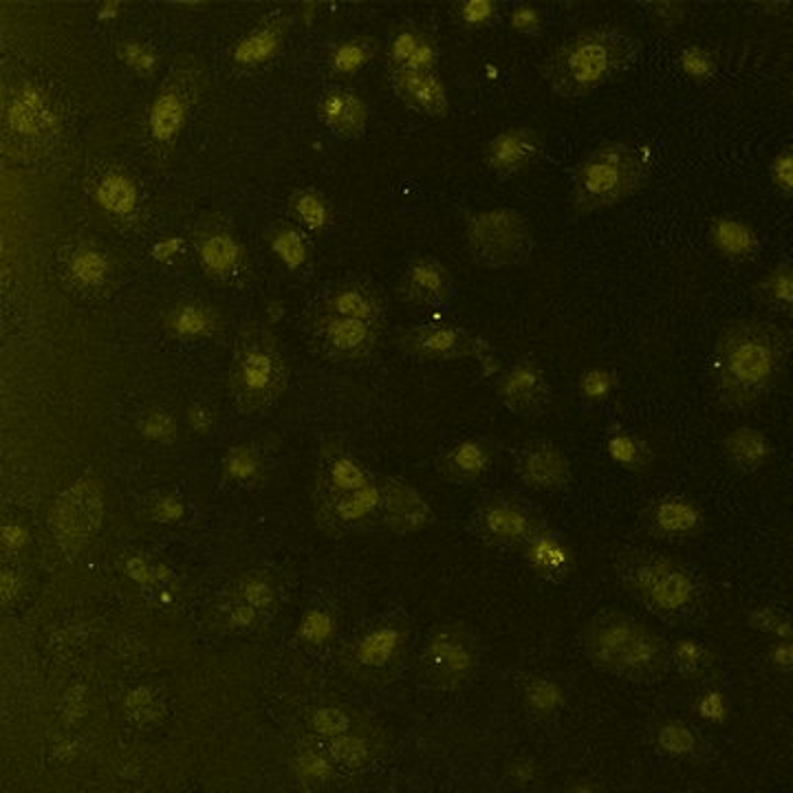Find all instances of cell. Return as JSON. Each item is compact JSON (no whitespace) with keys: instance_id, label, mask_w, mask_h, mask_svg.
I'll list each match as a JSON object with an SVG mask.
<instances>
[{"instance_id":"cell-44","label":"cell","mask_w":793,"mask_h":793,"mask_svg":"<svg viewBox=\"0 0 793 793\" xmlns=\"http://www.w3.org/2000/svg\"><path fill=\"white\" fill-rule=\"evenodd\" d=\"M329 483L338 494H349L368 486L366 471L351 458H338L329 469Z\"/></svg>"},{"instance_id":"cell-20","label":"cell","mask_w":793,"mask_h":793,"mask_svg":"<svg viewBox=\"0 0 793 793\" xmlns=\"http://www.w3.org/2000/svg\"><path fill=\"white\" fill-rule=\"evenodd\" d=\"M194 248L203 272L214 280H227L243 265V248L223 227H205L194 236Z\"/></svg>"},{"instance_id":"cell-18","label":"cell","mask_w":793,"mask_h":793,"mask_svg":"<svg viewBox=\"0 0 793 793\" xmlns=\"http://www.w3.org/2000/svg\"><path fill=\"white\" fill-rule=\"evenodd\" d=\"M396 291L406 302L419 306H439L452 295V278L439 261L430 256H417L406 267Z\"/></svg>"},{"instance_id":"cell-43","label":"cell","mask_w":793,"mask_h":793,"mask_svg":"<svg viewBox=\"0 0 793 793\" xmlns=\"http://www.w3.org/2000/svg\"><path fill=\"white\" fill-rule=\"evenodd\" d=\"M373 58V42L366 38H357V40H349L342 42L333 53H331V66L338 73H355L357 68H362L368 60Z\"/></svg>"},{"instance_id":"cell-28","label":"cell","mask_w":793,"mask_h":793,"mask_svg":"<svg viewBox=\"0 0 793 793\" xmlns=\"http://www.w3.org/2000/svg\"><path fill=\"white\" fill-rule=\"evenodd\" d=\"M216 329V313L199 300H181L166 315V331L179 340H201Z\"/></svg>"},{"instance_id":"cell-1","label":"cell","mask_w":793,"mask_h":793,"mask_svg":"<svg viewBox=\"0 0 793 793\" xmlns=\"http://www.w3.org/2000/svg\"><path fill=\"white\" fill-rule=\"evenodd\" d=\"M789 338L771 323L737 317L728 323L709 357V379L719 400L750 411L782 381L789 366Z\"/></svg>"},{"instance_id":"cell-47","label":"cell","mask_w":793,"mask_h":793,"mask_svg":"<svg viewBox=\"0 0 793 793\" xmlns=\"http://www.w3.org/2000/svg\"><path fill=\"white\" fill-rule=\"evenodd\" d=\"M769 179L784 199H791V194H793V152H791L789 143L784 148H780L778 154L771 159Z\"/></svg>"},{"instance_id":"cell-19","label":"cell","mask_w":793,"mask_h":793,"mask_svg":"<svg viewBox=\"0 0 793 793\" xmlns=\"http://www.w3.org/2000/svg\"><path fill=\"white\" fill-rule=\"evenodd\" d=\"M317 115L340 139H357L366 130L368 109L362 98L342 87H329L317 98Z\"/></svg>"},{"instance_id":"cell-14","label":"cell","mask_w":793,"mask_h":793,"mask_svg":"<svg viewBox=\"0 0 793 793\" xmlns=\"http://www.w3.org/2000/svg\"><path fill=\"white\" fill-rule=\"evenodd\" d=\"M496 394L505 408L516 415H529L542 411L549 400V381L544 370L529 362H514L499 379Z\"/></svg>"},{"instance_id":"cell-22","label":"cell","mask_w":793,"mask_h":793,"mask_svg":"<svg viewBox=\"0 0 793 793\" xmlns=\"http://www.w3.org/2000/svg\"><path fill=\"white\" fill-rule=\"evenodd\" d=\"M381 492V512L390 529L408 533L417 531L430 520V507L417 490L402 481H386Z\"/></svg>"},{"instance_id":"cell-6","label":"cell","mask_w":793,"mask_h":793,"mask_svg":"<svg viewBox=\"0 0 793 793\" xmlns=\"http://www.w3.org/2000/svg\"><path fill=\"white\" fill-rule=\"evenodd\" d=\"M465 243L471 259L483 267L523 265L533 252V229L518 210H481L465 218Z\"/></svg>"},{"instance_id":"cell-9","label":"cell","mask_w":793,"mask_h":793,"mask_svg":"<svg viewBox=\"0 0 793 793\" xmlns=\"http://www.w3.org/2000/svg\"><path fill=\"white\" fill-rule=\"evenodd\" d=\"M483 538L501 546H525L538 531L546 527V520L529 505L514 499H488L476 514Z\"/></svg>"},{"instance_id":"cell-36","label":"cell","mask_w":793,"mask_h":793,"mask_svg":"<svg viewBox=\"0 0 793 793\" xmlns=\"http://www.w3.org/2000/svg\"><path fill=\"white\" fill-rule=\"evenodd\" d=\"M96 199H98L100 207H104L106 212L124 216L135 210L137 190H135V184L126 175L111 173L100 181Z\"/></svg>"},{"instance_id":"cell-30","label":"cell","mask_w":793,"mask_h":793,"mask_svg":"<svg viewBox=\"0 0 793 793\" xmlns=\"http://www.w3.org/2000/svg\"><path fill=\"white\" fill-rule=\"evenodd\" d=\"M265 241L269 246V250L285 263L287 269L295 272L300 267L306 265L309 256H311V248L306 243L304 234L287 223V221H276L265 229Z\"/></svg>"},{"instance_id":"cell-42","label":"cell","mask_w":793,"mask_h":793,"mask_svg":"<svg viewBox=\"0 0 793 793\" xmlns=\"http://www.w3.org/2000/svg\"><path fill=\"white\" fill-rule=\"evenodd\" d=\"M396 644H400V634H396V630L392 628L375 630L360 644L357 659L364 666H383L392 657Z\"/></svg>"},{"instance_id":"cell-48","label":"cell","mask_w":793,"mask_h":793,"mask_svg":"<svg viewBox=\"0 0 793 793\" xmlns=\"http://www.w3.org/2000/svg\"><path fill=\"white\" fill-rule=\"evenodd\" d=\"M119 55L139 75H152L156 71V66H159L156 53L148 45H143L139 40H124L119 45Z\"/></svg>"},{"instance_id":"cell-24","label":"cell","mask_w":793,"mask_h":793,"mask_svg":"<svg viewBox=\"0 0 793 793\" xmlns=\"http://www.w3.org/2000/svg\"><path fill=\"white\" fill-rule=\"evenodd\" d=\"M437 42L419 27H404L388 45V68L437 73Z\"/></svg>"},{"instance_id":"cell-37","label":"cell","mask_w":793,"mask_h":793,"mask_svg":"<svg viewBox=\"0 0 793 793\" xmlns=\"http://www.w3.org/2000/svg\"><path fill=\"white\" fill-rule=\"evenodd\" d=\"M679 71L694 85H707L719 75V55L701 45H685L677 55Z\"/></svg>"},{"instance_id":"cell-60","label":"cell","mask_w":793,"mask_h":793,"mask_svg":"<svg viewBox=\"0 0 793 793\" xmlns=\"http://www.w3.org/2000/svg\"><path fill=\"white\" fill-rule=\"evenodd\" d=\"M188 419H190V424H192V428L197 432H207L212 428V413L207 408H203V406H194L190 411Z\"/></svg>"},{"instance_id":"cell-41","label":"cell","mask_w":793,"mask_h":793,"mask_svg":"<svg viewBox=\"0 0 793 793\" xmlns=\"http://www.w3.org/2000/svg\"><path fill=\"white\" fill-rule=\"evenodd\" d=\"M377 507H381V492L368 483L362 490H355L349 494H338L336 514L340 520H360V518L368 516L370 512H375Z\"/></svg>"},{"instance_id":"cell-64","label":"cell","mask_w":793,"mask_h":793,"mask_svg":"<svg viewBox=\"0 0 793 793\" xmlns=\"http://www.w3.org/2000/svg\"><path fill=\"white\" fill-rule=\"evenodd\" d=\"M128 571H130V576L137 580V582H148L152 576H150V569H148V565L143 563V561H139V558H135V561H130L128 563Z\"/></svg>"},{"instance_id":"cell-52","label":"cell","mask_w":793,"mask_h":793,"mask_svg":"<svg viewBox=\"0 0 793 793\" xmlns=\"http://www.w3.org/2000/svg\"><path fill=\"white\" fill-rule=\"evenodd\" d=\"M313 728L320 732L323 737H338V734H344L349 730V717L342 712V709H336V707H327V709H320L313 717Z\"/></svg>"},{"instance_id":"cell-49","label":"cell","mask_w":793,"mask_h":793,"mask_svg":"<svg viewBox=\"0 0 793 793\" xmlns=\"http://www.w3.org/2000/svg\"><path fill=\"white\" fill-rule=\"evenodd\" d=\"M659 745L664 752L675 756H688L696 750V737L692 730L679 723H668L659 730Z\"/></svg>"},{"instance_id":"cell-26","label":"cell","mask_w":793,"mask_h":793,"mask_svg":"<svg viewBox=\"0 0 793 793\" xmlns=\"http://www.w3.org/2000/svg\"><path fill=\"white\" fill-rule=\"evenodd\" d=\"M771 452L773 448L765 432L750 426H741L723 439V454L741 474L758 471L771 458Z\"/></svg>"},{"instance_id":"cell-45","label":"cell","mask_w":793,"mask_h":793,"mask_svg":"<svg viewBox=\"0 0 793 793\" xmlns=\"http://www.w3.org/2000/svg\"><path fill=\"white\" fill-rule=\"evenodd\" d=\"M617 388V377L604 368H591L580 377V394L591 404H602L611 400Z\"/></svg>"},{"instance_id":"cell-31","label":"cell","mask_w":793,"mask_h":793,"mask_svg":"<svg viewBox=\"0 0 793 793\" xmlns=\"http://www.w3.org/2000/svg\"><path fill=\"white\" fill-rule=\"evenodd\" d=\"M754 298L758 304L767 306L776 313L791 311L793 304V267L791 263L773 265L760 280L754 285Z\"/></svg>"},{"instance_id":"cell-5","label":"cell","mask_w":793,"mask_h":793,"mask_svg":"<svg viewBox=\"0 0 793 793\" xmlns=\"http://www.w3.org/2000/svg\"><path fill=\"white\" fill-rule=\"evenodd\" d=\"M621 587L662 619L692 615L701 602V584L683 563L651 549H626L615 563Z\"/></svg>"},{"instance_id":"cell-29","label":"cell","mask_w":793,"mask_h":793,"mask_svg":"<svg viewBox=\"0 0 793 793\" xmlns=\"http://www.w3.org/2000/svg\"><path fill=\"white\" fill-rule=\"evenodd\" d=\"M282 36H285L282 23L272 21V23L261 25L259 29H254L252 34H248L241 42L236 45V49H234L236 64H241V66L265 64L280 51Z\"/></svg>"},{"instance_id":"cell-13","label":"cell","mask_w":793,"mask_h":793,"mask_svg":"<svg viewBox=\"0 0 793 793\" xmlns=\"http://www.w3.org/2000/svg\"><path fill=\"white\" fill-rule=\"evenodd\" d=\"M646 529L664 540H688L701 536L705 527V514L701 505L690 496H662L644 509Z\"/></svg>"},{"instance_id":"cell-33","label":"cell","mask_w":793,"mask_h":793,"mask_svg":"<svg viewBox=\"0 0 793 793\" xmlns=\"http://www.w3.org/2000/svg\"><path fill=\"white\" fill-rule=\"evenodd\" d=\"M606 454L628 471H644L651 465L653 452L644 439L624 428L611 430L606 439Z\"/></svg>"},{"instance_id":"cell-61","label":"cell","mask_w":793,"mask_h":793,"mask_svg":"<svg viewBox=\"0 0 793 793\" xmlns=\"http://www.w3.org/2000/svg\"><path fill=\"white\" fill-rule=\"evenodd\" d=\"M179 248H181L179 238H166V241L154 246V259L156 261H171L179 252Z\"/></svg>"},{"instance_id":"cell-55","label":"cell","mask_w":793,"mask_h":793,"mask_svg":"<svg viewBox=\"0 0 793 793\" xmlns=\"http://www.w3.org/2000/svg\"><path fill=\"white\" fill-rule=\"evenodd\" d=\"M329 630H331V621L327 615L311 613V615H306L300 632H302V638L309 642H320L327 638Z\"/></svg>"},{"instance_id":"cell-32","label":"cell","mask_w":793,"mask_h":793,"mask_svg":"<svg viewBox=\"0 0 793 793\" xmlns=\"http://www.w3.org/2000/svg\"><path fill=\"white\" fill-rule=\"evenodd\" d=\"M670 666H675L677 672L688 681H701L717 666V655L703 642L685 638L670 646Z\"/></svg>"},{"instance_id":"cell-7","label":"cell","mask_w":793,"mask_h":793,"mask_svg":"<svg viewBox=\"0 0 793 793\" xmlns=\"http://www.w3.org/2000/svg\"><path fill=\"white\" fill-rule=\"evenodd\" d=\"M287 368L276 340L265 331H250L236 349L231 364L234 404L243 413L274 402L285 386Z\"/></svg>"},{"instance_id":"cell-23","label":"cell","mask_w":793,"mask_h":793,"mask_svg":"<svg viewBox=\"0 0 793 793\" xmlns=\"http://www.w3.org/2000/svg\"><path fill=\"white\" fill-rule=\"evenodd\" d=\"M707 241L712 250L732 263H747L758 256L760 243L756 229L732 214H721L709 223Z\"/></svg>"},{"instance_id":"cell-17","label":"cell","mask_w":793,"mask_h":793,"mask_svg":"<svg viewBox=\"0 0 793 793\" xmlns=\"http://www.w3.org/2000/svg\"><path fill=\"white\" fill-rule=\"evenodd\" d=\"M390 87L406 106L428 117H443L448 113L445 87L437 73L388 68Z\"/></svg>"},{"instance_id":"cell-50","label":"cell","mask_w":793,"mask_h":793,"mask_svg":"<svg viewBox=\"0 0 793 793\" xmlns=\"http://www.w3.org/2000/svg\"><path fill=\"white\" fill-rule=\"evenodd\" d=\"M141 432L159 443H171L177 435V421L171 413L164 411H152L141 421Z\"/></svg>"},{"instance_id":"cell-58","label":"cell","mask_w":793,"mask_h":793,"mask_svg":"<svg viewBox=\"0 0 793 793\" xmlns=\"http://www.w3.org/2000/svg\"><path fill=\"white\" fill-rule=\"evenodd\" d=\"M300 771L304 773V778H327L329 776V765L325 763V758H320L317 754H304L300 758Z\"/></svg>"},{"instance_id":"cell-25","label":"cell","mask_w":793,"mask_h":793,"mask_svg":"<svg viewBox=\"0 0 793 793\" xmlns=\"http://www.w3.org/2000/svg\"><path fill=\"white\" fill-rule=\"evenodd\" d=\"M490 465L492 448L481 439H467L443 454L439 469L454 483H474L488 474Z\"/></svg>"},{"instance_id":"cell-57","label":"cell","mask_w":793,"mask_h":793,"mask_svg":"<svg viewBox=\"0 0 793 793\" xmlns=\"http://www.w3.org/2000/svg\"><path fill=\"white\" fill-rule=\"evenodd\" d=\"M154 516L162 523H177L184 516V505L175 496H164L154 505Z\"/></svg>"},{"instance_id":"cell-11","label":"cell","mask_w":793,"mask_h":793,"mask_svg":"<svg viewBox=\"0 0 793 793\" xmlns=\"http://www.w3.org/2000/svg\"><path fill=\"white\" fill-rule=\"evenodd\" d=\"M402 349L426 362H454L481 355L488 344L458 327L421 325L402 336Z\"/></svg>"},{"instance_id":"cell-10","label":"cell","mask_w":793,"mask_h":793,"mask_svg":"<svg viewBox=\"0 0 793 793\" xmlns=\"http://www.w3.org/2000/svg\"><path fill=\"white\" fill-rule=\"evenodd\" d=\"M518 479L536 492H563L574 479V467L565 450L546 439L529 441L516 456Z\"/></svg>"},{"instance_id":"cell-39","label":"cell","mask_w":793,"mask_h":793,"mask_svg":"<svg viewBox=\"0 0 793 793\" xmlns=\"http://www.w3.org/2000/svg\"><path fill=\"white\" fill-rule=\"evenodd\" d=\"M331 756L349 769H362L368 765V760L373 756V747H370L368 739H364L360 734H351L347 730L344 734L333 737Z\"/></svg>"},{"instance_id":"cell-16","label":"cell","mask_w":793,"mask_h":793,"mask_svg":"<svg viewBox=\"0 0 793 793\" xmlns=\"http://www.w3.org/2000/svg\"><path fill=\"white\" fill-rule=\"evenodd\" d=\"M192 96H194L192 79L188 73L175 75L171 83L164 85V89L156 93L148 113L150 133L156 141L162 143L175 141V137L181 133L188 119Z\"/></svg>"},{"instance_id":"cell-56","label":"cell","mask_w":793,"mask_h":793,"mask_svg":"<svg viewBox=\"0 0 793 793\" xmlns=\"http://www.w3.org/2000/svg\"><path fill=\"white\" fill-rule=\"evenodd\" d=\"M243 597L254 608H265L274 602V589L265 580H252L243 589Z\"/></svg>"},{"instance_id":"cell-62","label":"cell","mask_w":793,"mask_h":793,"mask_svg":"<svg viewBox=\"0 0 793 793\" xmlns=\"http://www.w3.org/2000/svg\"><path fill=\"white\" fill-rule=\"evenodd\" d=\"M771 664L776 666V668H780L782 672H789L791 670V644L786 642H782L780 646H776L773 651H771Z\"/></svg>"},{"instance_id":"cell-63","label":"cell","mask_w":793,"mask_h":793,"mask_svg":"<svg viewBox=\"0 0 793 793\" xmlns=\"http://www.w3.org/2000/svg\"><path fill=\"white\" fill-rule=\"evenodd\" d=\"M3 536H5V544L12 546V549L23 546L27 542V538H29V533L21 525H8L3 529Z\"/></svg>"},{"instance_id":"cell-38","label":"cell","mask_w":793,"mask_h":793,"mask_svg":"<svg viewBox=\"0 0 793 793\" xmlns=\"http://www.w3.org/2000/svg\"><path fill=\"white\" fill-rule=\"evenodd\" d=\"M223 471L236 483H252L263 471V458L252 445H236L223 458Z\"/></svg>"},{"instance_id":"cell-59","label":"cell","mask_w":793,"mask_h":793,"mask_svg":"<svg viewBox=\"0 0 793 793\" xmlns=\"http://www.w3.org/2000/svg\"><path fill=\"white\" fill-rule=\"evenodd\" d=\"M229 621H231V626H243V628H248V626H252L256 621V608L252 604H238V606L231 608Z\"/></svg>"},{"instance_id":"cell-12","label":"cell","mask_w":793,"mask_h":793,"mask_svg":"<svg viewBox=\"0 0 793 793\" xmlns=\"http://www.w3.org/2000/svg\"><path fill=\"white\" fill-rule=\"evenodd\" d=\"M544 152V135L540 130L516 126L488 141L483 150L486 166L501 179L518 177L536 166Z\"/></svg>"},{"instance_id":"cell-3","label":"cell","mask_w":793,"mask_h":793,"mask_svg":"<svg viewBox=\"0 0 793 793\" xmlns=\"http://www.w3.org/2000/svg\"><path fill=\"white\" fill-rule=\"evenodd\" d=\"M582 646L595 668L628 681H657L670 668V646L662 634L615 608L587 619Z\"/></svg>"},{"instance_id":"cell-53","label":"cell","mask_w":793,"mask_h":793,"mask_svg":"<svg viewBox=\"0 0 793 793\" xmlns=\"http://www.w3.org/2000/svg\"><path fill=\"white\" fill-rule=\"evenodd\" d=\"M509 25L525 34V36H538L544 27V21H542V14L531 8V5H516L509 14Z\"/></svg>"},{"instance_id":"cell-51","label":"cell","mask_w":793,"mask_h":793,"mask_svg":"<svg viewBox=\"0 0 793 793\" xmlns=\"http://www.w3.org/2000/svg\"><path fill=\"white\" fill-rule=\"evenodd\" d=\"M752 624L756 630H763V632H771V634H778V638H786L791 640V621L789 617H784L782 613H778L776 608H758L754 615H752Z\"/></svg>"},{"instance_id":"cell-46","label":"cell","mask_w":793,"mask_h":793,"mask_svg":"<svg viewBox=\"0 0 793 793\" xmlns=\"http://www.w3.org/2000/svg\"><path fill=\"white\" fill-rule=\"evenodd\" d=\"M454 14L463 27H483L494 21L499 5L494 0H463V3H456Z\"/></svg>"},{"instance_id":"cell-27","label":"cell","mask_w":793,"mask_h":793,"mask_svg":"<svg viewBox=\"0 0 793 793\" xmlns=\"http://www.w3.org/2000/svg\"><path fill=\"white\" fill-rule=\"evenodd\" d=\"M327 311L342 317H353V320H362L379 329L383 320V300L375 289L351 282L333 291Z\"/></svg>"},{"instance_id":"cell-2","label":"cell","mask_w":793,"mask_h":793,"mask_svg":"<svg viewBox=\"0 0 793 793\" xmlns=\"http://www.w3.org/2000/svg\"><path fill=\"white\" fill-rule=\"evenodd\" d=\"M642 42L624 27H593L565 40L542 62V77L563 100H582L638 60Z\"/></svg>"},{"instance_id":"cell-15","label":"cell","mask_w":793,"mask_h":793,"mask_svg":"<svg viewBox=\"0 0 793 793\" xmlns=\"http://www.w3.org/2000/svg\"><path fill=\"white\" fill-rule=\"evenodd\" d=\"M315 331L317 338L325 344L327 353L338 360L366 357L373 351L379 333V329L368 323L353 320V317H342L329 311L317 317Z\"/></svg>"},{"instance_id":"cell-35","label":"cell","mask_w":793,"mask_h":793,"mask_svg":"<svg viewBox=\"0 0 793 793\" xmlns=\"http://www.w3.org/2000/svg\"><path fill=\"white\" fill-rule=\"evenodd\" d=\"M10 122L21 135H36L38 130H42L49 122L42 96L34 89H25L21 96H16L12 102Z\"/></svg>"},{"instance_id":"cell-21","label":"cell","mask_w":793,"mask_h":793,"mask_svg":"<svg viewBox=\"0 0 793 793\" xmlns=\"http://www.w3.org/2000/svg\"><path fill=\"white\" fill-rule=\"evenodd\" d=\"M523 549L531 571L546 582H561L574 571V551L549 527L538 531Z\"/></svg>"},{"instance_id":"cell-8","label":"cell","mask_w":793,"mask_h":793,"mask_svg":"<svg viewBox=\"0 0 793 793\" xmlns=\"http://www.w3.org/2000/svg\"><path fill=\"white\" fill-rule=\"evenodd\" d=\"M479 664V653L469 634L461 628H441L430 634L424 649V670L439 685L465 683Z\"/></svg>"},{"instance_id":"cell-40","label":"cell","mask_w":793,"mask_h":793,"mask_svg":"<svg viewBox=\"0 0 793 793\" xmlns=\"http://www.w3.org/2000/svg\"><path fill=\"white\" fill-rule=\"evenodd\" d=\"M71 274L83 287H98L109 272L106 259L93 248H79L71 259Z\"/></svg>"},{"instance_id":"cell-54","label":"cell","mask_w":793,"mask_h":793,"mask_svg":"<svg viewBox=\"0 0 793 793\" xmlns=\"http://www.w3.org/2000/svg\"><path fill=\"white\" fill-rule=\"evenodd\" d=\"M649 8H651L649 10L651 21L659 29H672L685 16V5L683 3H668V0H664V3H651Z\"/></svg>"},{"instance_id":"cell-4","label":"cell","mask_w":793,"mask_h":793,"mask_svg":"<svg viewBox=\"0 0 793 793\" xmlns=\"http://www.w3.org/2000/svg\"><path fill=\"white\" fill-rule=\"evenodd\" d=\"M653 179L649 152L626 141H606L571 171L569 207L587 216L638 194Z\"/></svg>"},{"instance_id":"cell-34","label":"cell","mask_w":793,"mask_h":793,"mask_svg":"<svg viewBox=\"0 0 793 793\" xmlns=\"http://www.w3.org/2000/svg\"><path fill=\"white\" fill-rule=\"evenodd\" d=\"M289 210L298 225L309 231H323L333 221L331 201L317 190H298L289 199Z\"/></svg>"}]
</instances>
